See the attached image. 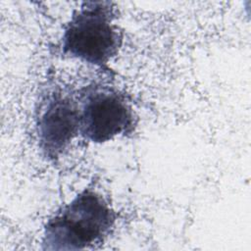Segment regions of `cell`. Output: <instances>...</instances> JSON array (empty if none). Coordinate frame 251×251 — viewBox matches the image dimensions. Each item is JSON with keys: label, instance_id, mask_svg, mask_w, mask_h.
<instances>
[{"label": "cell", "instance_id": "6da1fadb", "mask_svg": "<svg viewBox=\"0 0 251 251\" xmlns=\"http://www.w3.org/2000/svg\"><path fill=\"white\" fill-rule=\"evenodd\" d=\"M116 212L97 191L84 188L45 224L44 250H85L100 244L116 223Z\"/></svg>", "mask_w": 251, "mask_h": 251}, {"label": "cell", "instance_id": "7a4b0ae2", "mask_svg": "<svg viewBox=\"0 0 251 251\" xmlns=\"http://www.w3.org/2000/svg\"><path fill=\"white\" fill-rule=\"evenodd\" d=\"M110 1H84L65 25L61 52L64 56L104 68L118 55L123 32L116 24Z\"/></svg>", "mask_w": 251, "mask_h": 251}, {"label": "cell", "instance_id": "3957f363", "mask_svg": "<svg viewBox=\"0 0 251 251\" xmlns=\"http://www.w3.org/2000/svg\"><path fill=\"white\" fill-rule=\"evenodd\" d=\"M79 134L88 141L104 143L131 133L135 117L126 95L108 85H88L79 96Z\"/></svg>", "mask_w": 251, "mask_h": 251}, {"label": "cell", "instance_id": "277c9868", "mask_svg": "<svg viewBox=\"0 0 251 251\" xmlns=\"http://www.w3.org/2000/svg\"><path fill=\"white\" fill-rule=\"evenodd\" d=\"M78 99L61 88L50 91L41 101L36 115V134L43 155L55 161L79 134Z\"/></svg>", "mask_w": 251, "mask_h": 251}]
</instances>
